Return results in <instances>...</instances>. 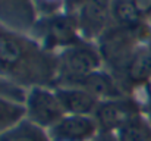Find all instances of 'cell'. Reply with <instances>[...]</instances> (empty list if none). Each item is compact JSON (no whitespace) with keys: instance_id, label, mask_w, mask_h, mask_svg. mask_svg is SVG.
Returning <instances> with one entry per match:
<instances>
[{"instance_id":"6da1fadb","label":"cell","mask_w":151,"mask_h":141,"mask_svg":"<svg viewBox=\"0 0 151 141\" xmlns=\"http://www.w3.org/2000/svg\"><path fill=\"white\" fill-rule=\"evenodd\" d=\"M101 56L97 48L85 44L66 47L59 56V72L65 85H69L96 71H99Z\"/></svg>"},{"instance_id":"7a4b0ae2","label":"cell","mask_w":151,"mask_h":141,"mask_svg":"<svg viewBox=\"0 0 151 141\" xmlns=\"http://www.w3.org/2000/svg\"><path fill=\"white\" fill-rule=\"evenodd\" d=\"M25 112L28 121L43 129H49L66 115L56 91L43 87H34L29 90L25 98Z\"/></svg>"},{"instance_id":"3957f363","label":"cell","mask_w":151,"mask_h":141,"mask_svg":"<svg viewBox=\"0 0 151 141\" xmlns=\"http://www.w3.org/2000/svg\"><path fill=\"white\" fill-rule=\"evenodd\" d=\"M47 131L50 141H88L100 131L94 116L65 115Z\"/></svg>"},{"instance_id":"277c9868","label":"cell","mask_w":151,"mask_h":141,"mask_svg":"<svg viewBox=\"0 0 151 141\" xmlns=\"http://www.w3.org/2000/svg\"><path fill=\"white\" fill-rule=\"evenodd\" d=\"M137 116H139L137 103L122 97L100 101L94 113V119L97 121L99 128L104 131H119Z\"/></svg>"},{"instance_id":"5b68a950","label":"cell","mask_w":151,"mask_h":141,"mask_svg":"<svg viewBox=\"0 0 151 141\" xmlns=\"http://www.w3.org/2000/svg\"><path fill=\"white\" fill-rule=\"evenodd\" d=\"M56 95L66 115L94 116L100 100L88 91L78 87H62L56 90Z\"/></svg>"},{"instance_id":"8992f818","label":"cell","mask_w":151,"mask_h":141,"mask_svg":"<svg viewBox=\"0 0 151 141\" xmlns=\"http://www.w3.org/2000/svg\"><path fill=\"white\" fill-rule=\"evenodd\" d=\"M65 87H78L82 88L90 94H93L94 97H97L100 101H106V100H113V98H120L122 97V91L117 85V82L106 72L101 71H96L69 85Z\"/></svg>"},{"instance_id":"52a82bcc","label":"cell","mask_w":151,"mask_h":141,"mask_svg":"<svg viewBox=\"0 0 151 141\" xmlns=\"http://www.w3.org/2000/svg\"><path fill=\"white\" fill-rule=\"evenodd\" d=\"M111 0H85L81 9V24L84 33L88 35H97L106 27L110 15Z\"/></svg>"},{"instance_id":"ba28073f","label":"cell","mask_w":151,"mask_h":141,"mask_svg":"<svg viewBox=\"0 0 151 141\" xmlns=\"http://www.w3.org/2000/svg\"><path fill=\"white\" fill-rule=\"evenodd\" d=\"M28 47L24 40L15 34L3 31L0 40V69H18L27 63Z\"/></svg>"},{"instance_id":"9c48e42d","label":"cell","mask_w":151,"mask_h":141,"mask_svg":"<svg viewBox=\"0 0 151 141\" xmlns=\"http://www.w3.org/2000/svg\"><path fill=\"white\" fill-rule=\"evenodd\" d=\"M0 141H50V138L46 129L28 119H22L18 125L1 134Z\"/></svg>"},{"instance_id":"30bf717a","label":"cell","mask_w":151,"mask_h":141,"mask_svg":"<svg viewBox=\"0 0 151 141\" xmlns=\"http://www.w3.org/2000/svg\"><path fill=\"white\" fill-rule=\"evenodd\" d=\"M110 15L122 28H132L141 19V13L134 0H111Z\"/></svg>"},{"instance_id":"8fae6325","label":"cell","mask_w":151,"mask_h":141,"mask_svg":"<svg viewBox=\"0 0 151 141\" xmlns=\"http://www.w3.org/2000/svg\"><path fill=\"white\" fill-rule=\"evenodd\" d=\"M25 115L27 112L22 103L0 95V135L18 125Z\"/></svg>"},{"instance_id":"7c38bea8","label":"cell","mask_w":151,"mask_h":141,"mask_svg":"<svg viewBox=\"0 0 151 141\" xmlns=\"http://www.w3.org/2000/svg\"><path fill=\"white\" fill-rule=\"evenodd\" d=\"M47 38L62 46H73L75 44V25L66 18H54L51 19L47 28Z\"/></svg>"},{"instance_id":"4fadbf2b","label":"cell","mask_w":151,"mask_h":141,"mask_svg":"<svg viewBox=\"0 0 151 141\" xmlns=\"http://www.w3.org/2000/svg\"><path fill=\"white\" fill-rule=\"evenodd\" d=\"M116 132L119 141H151V125L141 116L134 118Z\"/></svg>"},{"instance_id":"5bb4252c","label":"cell","mask_w":151,"mask_h":141,"mask_svg":"<svg viewBox=\"0 0 151 141\" xmlns=\"http://www.w3.org/2000/svg\"><path fill=\"white\" fill-rule=\"evenodd\" d=\"M128 77L134 82H145L151 78V51H141L131 57Z\"/></svg>"},{"instance_id":"9a60e30c","label":"cell","mask_w":151,"mask_h":141,"mask_svg":"<svg viewBox=\"0 0 151 141\" xmlns=\"http://www.w3.org/2000/svg\"><path fill=\"white\" fill-rule=\"evenodd\" d=\"M93 141H119V138H117V132L116 131H104V129H100L97 132V135L93 138Z\"/></svg>"},{"instance_id":"2e32d148","label":"cell","mask_w":151,"mask_h":141,"mask_svg":"<svg viewBox=\"0 0 151 141\" xmlns=\"http://www.w3.org/2000/svg\"><path fill=\"white\" fill-rule=\"evenodd\" d=\"M134 1H135V4H137V7H138V10L141 13V16L148 15L151 12V0H134Z\"/></svg>"},{"instance_id":"e0dca14e","label":"cell","mask_w":151,"mask_h":141,"mask_svg":"<svg viewBox=\"0 0 151 141\" xmlns=\"http://www.w3.org/2000/svg\"><path fill=\"white\" fill-rule=\"evenodd\" d=\"M148 113H150V119H151V104H150V110H148Z\"/></svg>"}]
</instances>
